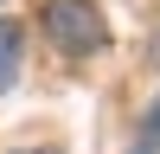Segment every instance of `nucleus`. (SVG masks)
<instances>
[{"mask_svg": "<svg viewBox=\"0 0 160 154\" xmlns=\"http://www.w3.org/2000/svg\"><path fill=\"white\" fill-rule=\"evenodd\" d=\"M128 154H160V96L141 109V122H135V141H128Z\"/></svg>", "mask_w": 160, "mask_h": 154, "instance_id": "7ed1b4c3", "label": "nucleus"}, {"mask_svg": "<svg viewBox=\"0 0 160 154\" xmlns=\"http://www.w3.org/2000/svg\"><path fill=\"white\" fill-rule=\"evenodd\" d=\"M38 26H45V38L64 58H96V51H109V13H102L96 0H45V7H38Z\"/></svg>", "mask_w": 160, "mask_h": 154, "instance_id": "f257e3e1", "label": "nucleus"}, {"mask_svg": "<svg viewBox=\"0 0 160 154\" xmlns=\"http://www.w3.org/2000/svg\"><path fill=\"white\" fill-rule=\"evenodd\" d=\"M19 64H26V26L19 19H0V96L19 84Z\"/></svg>", "mask_w": 160, "mask_h": 154, "instance_id": "f03ea898", "label": "nucleus"}, {"mask_svg": "<svg viewBox=\"0 0 160 154\" xmlns=\"http://www.w3.org/2000/svg\"><path fill=\"white\" fill-rule=\"evenodd\" d=\"M7 154H64L58 141H32V148H7Z\"/></svg>", "mask_w": 160, "mask_h": 154, "instance_id": "20e7f679", "label": "nucleus"}, {"mask_svg": "<svg viewBox=\"0 0 160 154\" xmlns=\"http://www.w3.org/2000/svg\"><path fill=\"white\" fill-rule=\"evenodd\" d=\"M154 64H160V32H154Z\"/></svg>", "mask_w": 160, "mask_h": 154, "instance_id": "39448f33", "label": "nucleus"}]
</instances>
